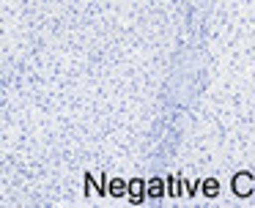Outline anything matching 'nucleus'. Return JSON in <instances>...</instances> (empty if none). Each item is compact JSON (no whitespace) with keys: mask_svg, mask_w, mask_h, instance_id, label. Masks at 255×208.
Masks as SVG:
<instances>
[]
</instances>
